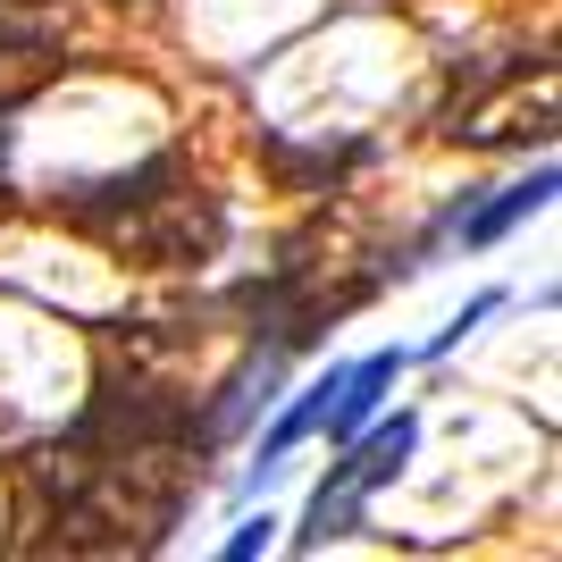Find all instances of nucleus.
<instances>
[{"mask_svg": "<svg viewBox=\"0 0 562 562\" xmlns=\"http://www.w3.org/2000/svg\"><path fill=\"white\" fill-rule=\"evenodd\" d=\"M59 211L76 227H93L110 252L126 260H151V269H202L227 235V211H218L211 186H193L177 160H151L117 186H76Z\"/></svg>", "mask_w": 562, "mask_h": 562, "instance_id": "nucleus-1", "label": "nucleus"}, {"mask_svg": "<svg viewBox=\"0 0 562 562\" xmlns=\"http://www.w3.org/2000/svg\"><path fill=\"white\" fill-rule=\"evenodd\" d=\"M412 446H420V420H412V412H403V420H386V428H378V437H361V446H352V462L336 470V487H319V495H311L303 546L336 538V529H345V520H352V504H361V495H370V487H386V479H395V470L412 462Z\"/></svg>", "mask_w": 562, "mask_h": 562, "instance_id": "nucleus-2", "label": "nucleus"}, {"mask_svg": "<svg viewBox=\"0 0 562 562\" xmlns=\"http://www.w3.org/2000/svg\"><path fill=\"white\" fill-rule=\"evenodd\" d=\"M453 143H470V151H495V143H546L554 135V68H513V85L487 101H470L462 117L446 126Z\"/></svg>", "mask_w": 562, "mask_h": 562, "instance_id": "nucleus-3", "label": "nucleus"}, {"mask_svg": "<svg viewBox=\"0 0 562 562\" xmlns=\"http://www.w3.org/2000/svg\"><path fill=\"white\" fill-rule=\"evenodd\" d=\"M403 378V352H370V361H352V370H336V386H328V437H352V428L378 412V395Z\"/></svg>", "mask_w": 562, "mask_h": 562, "instance_id": "nucleus-4", "label": "nucleus"}, {"mask_svg": "<svg viewBox=\"0 0 562 562\" xmlns=\"http://www.w3.org/2000/svg\"><path fill=\"white\" fill-rule=\"evenodd\" d=\"M59 43V18L34 9V0H0V59H34V50Z\"/></svg>", "mask_w": 562, "mask_h": 562, "instance_id": "nucleus-5", "label": "nucleus"}, {"mask_svg": "<svg viewBox=\"0 0 562 562\" xmlns=\"http://www.w3.org/2000/svg\"><path fill=\"white\" fill-rule=\"evenodd\" d=\"M546 202H554V168H538V177H529V186H513V193H504V202H495V211H479V218H470V244H495V235H504V227H513V218H529V211H546Z\"/></svg>", "mask_w": 562, "mask_h": 562, "instance_id": "nucleus-6", "label": "nucleus"}, {"mask_svg": "<svg viewBox=\"0 0 562 562\" xmlns=\"http://www.w3.org/2000/svg\"><path fill=\"white\" fill-rule=\"evenodd\" d=\"M487 311H495V294H479V303H470V311H462V319H446V328L428 336V352H453V345H462V336H470V328H479V319H487Z\"/></svg>", "mask_w": 562, "mask_h": 562, "instance_id": "nucleus-7", "label": "nucleus"}, {"mask_svg": "<svg viewBox=\"0 0 562 562\" xmlns=\"http://www.w3.org/2000/svg\"><path fill=\"white\" fill-rule=\"evenodd\" d=\"M260 546H269V520H252V529H235V538H227V554L244 562V554H260Z\"/></svg>", "mask_w": 562, "mask_h": 562, "instance_id": "nucleus-8", "label": "nucleus"}, {"mask_svg": "<svg viewBox=\"0 0 562 562\" xmlns=\"http://www.w3.org/2000/svg\"><path fill=\"white\" fill-rule=\"evenodd\" d=\"M0 168H9V101H0Z\"/></svg>", "mask_w": 562, "mask_h": 562, "instance_id": "nucleus-9", "label": "nucleus"}]
</instances>
